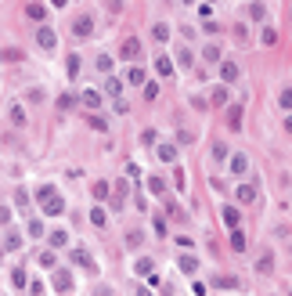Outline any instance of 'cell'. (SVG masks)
Segmentation results:
<instances>
[{"label": "cell", "instance_id": "obj_1", "mask_svg": "<svg viewBox=\"0 0 292 296\" xmlns=\"http://www.w3.org/2000/svg\"><path fill=\"white\" fill-rule=\"evenodd\" d=\"M36 202L43 206V213H47V217H58V213H65V199H61V195L54 192V184H43V188L36 192Z\"/></svg>", "mask_w": 292, "mask_h": 296}, {"label": "cell", "instance_id": "obj_2", "mask_svg": "<svg viewBox=\"0 0 292 296\" xmlns=\"http://www.w3.org/2000/svg\"><path fill=\"white\" fill-rule=\"evenodd\" d=\"M51 286H54V293H72V289H76V282H72V271H65V268H54V271H51Z\"/></svg>", "mask_w": 292, "mask_h": 296}, {"label": "cell", "instance_id": "obj_3", "mask_svg": "<svg viewBox=\"0 0 292 296\" xmlns=\"http://www.w3.org/2000/svg\"><path fill=\"white\" fill-rule=\"evenodd\" d=\"M227 170H231L235 177H245V174H249V155H245V152H231V155H227Z\"/></svg>", "mask_w": 292, "mask_h": 296}, {"label": "cell", "instance_id": "obj_4", "mask_svg": "<svg viewBox=\"0 0 292 296\" xmlns=\"http://www.w3.org/2000/svg\"><path fill=\"white\" fill-rule=\"evenodd\" d=\"M119 58L123 61H137V58H141V40L127 36V40H123V47H119Z\"/></svg>", "mask_w": 292, "mask_h": 296}, {"label": "cell", "instance_id": "obj_5", "mask_svg": "<svg viewBox=\"0 0 292 296\" xmlns=\"http://www.w3.org/2000/svg\"><path fill=\"white\" fill-rule=\"evenodd\" d=\"M36 43H40L43 51H54V47H58V33H54L51 25H40V29H36Z\"/></svg>", "mask_w": 292, "mask_h": 296}, {"label": "cell", "instance_id": "obj_6", "mask_svg": "<svg viewBox=\"0 0 292 296\" xmlns=\"http://www.w3.org/2000/svg\"><path fill=\"white\" fill-rule=\"evenodd\" d=\"M235 199L242 202V206H249V202H256V199H260V188L245 181V184H238V188H235Z\"/></svg>", "mask_w": 292, "mask_h": 296}, {"label": "cell", "instance_id": "obj_7", "mask_svg": "<svg viewBox=\"0 0 292 296\" xmlns=\"http://www.w3.org/2000/svg\"><path fill=\"white\" fill-rule=\"evenodd\" d=\"M94 33V18H90V14H80V18H72V36H90Z\"/></svg>", "mask_w": 292, "mask_h": 296}, {"label": "cell", "instance_id": "obj_8", "mask_svg": "<svg viewBox=\"0 0 292 296\" xmlns=\"http://www.w3.org/2000/svg\"><path fill=\"white\" fill-rule=\"evenodd\" d=\"M101 94L105 98H123V80H119V76H105V87H101Z\"/></svg>", "mask_w": 292, "mask_h": 296}, {"label": "cell", "instance_id": "obj_9", "mask_svg": "<svg viewBox=\"0 0 292 296\" xmlns=\"http://www.w3.org/2000/svg\"><path fill=\"white\" fill-rule=\"evenodd\" d=\"M80 105H83V108H90V112H98V108H101V90L87 87L83 94H80Z\"/></svg>", "mask_w": 292, "mask_h": 296}, {"label": "cell", "instance_id": "obj_10", "mask_svg": "<svg viewBox=\"0 0 292 296\" xmlns=\"http://www.w3.org/2000/svg\"><path fill=\"white\" fill-rule=\"evenodd\" d=\"M220 217H224V228H227V231L242 224V213H238V206H224V210H220Z\"/></svg>", "mask_w": 292, "mask_h": 296}, {"label": "cell", "instance_id": "obj_11", "mask_svg": "<svg viewBox=\"0 0 292 296\" xmlns=\"http://www.w3.org/2000/svg\"><path fill=\"white\" fill-rule=\"evenodd\" d=\"M238 76H242V69L235 65V61H220V80H224V83H235Z\"/></svg>", "mask_w": 292, "mask_h": 296}, {"label": "cell", "instance_id": "obj_12", "mask_svg": "<svg viewBox=\"0 0 292 296\" xmlns=\"http://www.w3.org/2000/svg\"><path fill=\"white\" fill-rule=\"evenodd\" d=\"M72 264H76V268H87V271H94V260H90V253H87V249H72Z\"/></svg>", "mask_w": 292, "mask_h": 296}, {"label": "cell", "instance_id": "obj_13", "mask_svg": "<svg viewBox=\"0 0 292 296\" xmlns=\"http://www.w3.org/2000/svg\"><path fill=\"white\" fill-rule=\"evenodd\" d=\"M90 195H94L98 202H109V195H112V184H109V181H94V188H90Z\"/></svg>", "mask_w": 292, "mask_h": 296}, {"label": "cell", "instance_id": "obj_14", "mask_svg": "<svg viewBox=\"0 0 292 296\" xmlns=\"http://www.w3.org/2000/svg\"><path fill=\"white\" fill-rule=\"evenodd\" d=\"M25 14H29L33 22H43V18H47V4H40V0H33V4L25 7Z\"/></svg>", "mask_w": 292, "mask_h": 296}, {"label": "cell", "instance_id": "obj_15", "mask_svg": "<svg viewBox=\"0 0 292 296\" xmlns=\"http://www.w3.org/2000/svg\"><path fill=\"white\" fill-rule=\"evenodd\" d=\"M80 69H83V58H80V54H69V58H65V72H69V80H76V76H80Z\"/></svg>", "mask_w": 292, "mask_h": 296}, {"label": "cell", "instance_id": "obj_16", "mask_svg": "<svg viewBox=\"0 0 292 296\" xmlns=\"http://www.w3.org/2000/svg\"><path fill=\"white\" fill-rule=\"evenodd\" d=\"M177 268H180L184 275H195V271H198V257H191V253H184V257L177 260Z\"/></svg>", "mask_w": 292, "mask_h": 296}, {"label": "cell", "instance_id": "obj_17", "mask_svg": "<svg viewBox=\"0 0 292 296\" xmlns=\"http://www.w3.org/2000/svg\"><path fill=\"white\" fill-rule=\"evenodd\" d=\"M155 72L162 76V80H166V76H173V58H166V54H159V58H155Z\"/></svg>", "mask_w": 292, "mask_h": 296}, {"label": "cell", "instance_id": "obj_18", "mask_svg": "<svg viewBox=\"0 0 292 296\" xmlns=\"http://www.w3.org/2000/svg\"><path fill=\"white\" fill-rule=\"evenodd\" d=\"M155 155L162 163H177V145H155Z\"/></svg>", "mask_w": 292, "mask_h": 296}, {"label": "cell", "instance_id": "obj_19", "mask_svg": "<svg viewBox=\"0 0 292 296\" xmlns=\"http://www.w3.org/2000/svg\"><path fill=\"white\" fill-rule=\"evenodd\" d=\"M47 246H51V249H65V246H69V235L58 228V231H51V235H47Z\"/></svg>", "mask_w": 292, "mask_h": 296}, {"label": "cell", "instance_id": "obj_20", "mask_svg": "<svg viewBox=\"0 0 292 296\" xmlns=\"http://www.w3.org/2000/svg\"><path fill=\"white\" fill-rule=\"evenodd\" d=\"M151 40H155V43H166V40H170V25H166V22H155V25H151Z\"/></svg>", "mask_w": 292, "mask_h": 296}, {"label": "cell", "instance_id": "obj_21", "mask_svg": "<svg viewBox=\"0 0 292 296\" xmlns=\"http://www.w3.org/2000/svg\"><path fill=\"white\" fill-rule=\"evenodd\" d=\"M227 127H231V130H242V105H231V108H227Z\"/></svg>", "mask_w": 292, "mask_h": 296}, {"label": "cell", "instance_id": "obj_22", "mask_svg": "<svg viewBox=\"0 0 292 296\" xmlns=\"http://www.w3.org/2000/svg\"><path fill=\"white\" fill-rule=\"evenodd\" d=\"M90 224H94V228H105V224H109V210H105V206H94V210H90Z\"/></svg>", "mask_w": 292, "mask_h": 296}, {"label": "cell", "instance_id": "obj_23", "mask_svg": "<svg viewBox=\"0 0 292 296\" xmlns=\"http://www.w3.org/2000/svg\"><path fill=\"white\" fill-rule=\"evenodd\" d=\"M145 80H148V76H145V69H141V65H130V72H127V83H134V87H145Z\"/></svg>", "mask_w": 292, "mask_h": 296}, {"label": "cell", "instance_id": "obj_24", "mask_svg": "<svg viewBox=\"0 0 292 296\" xmlns=\"http://www.w3.org/2000/svg\"><path fill=\"white\" fill-rule=\"evenodd\" d=\"M177 65H180V69H191V65H195L191 47H177Z\"/></svg>", "mask_w": 292, "mask_h": 296}, {"label": "cell", "instance_id": "obj_25", "mask_svg": "<svg viewBox=\"0 0 292 296\" xmlns=\"http://www.w3.org/2000/svg\"><path fill=\"white\" fill-rule=\"evenodd\" d=\"M256 271H260V275H274V257H271V253H260Z\"/></svg>", "mask_w": 292, "mask_h": 296}, {"label": "cell", "instance_id": "obj_26", "mask_svg": "<svg viewBox=\"0 0 292 296\" xmlns=\"http://www.w3.org/2000/svg\"><path fill=\"white\" fill-rule=\"evenodd\" d=\"M231 98H227V83H220V87H213V94H209V105H227Z\"/></svg>", "mask_w": 292, "mask_h": 296}, {"label": "cell", "instance_id": "obj_27", "mask_svg": "<svg viewBox=\"0 0 292 296\" xmlns=\"http://www.w3.org/2000/svg\"><path fill=\"white\" fill-rule=\"evenodd\" d=\"M87 127H90V130H101V134H105V130H109V119H105V116H98V112H90V116H87Z\"/></svg>", "mask_w": 292, "mask_h": 296}, {"label": "cell", "instance_id": "obj_28", "mask_svg": "<svg viewBox=\"0 0 292 296\" xmlns=\"http://www.w3.org/2000/svg\"><path fill=\"white\" fill-rule=\"evenodd\" d=\"M134 271H137V275H141V278H148L151 271H155V264H151V257H141V260H137V264H134Z\"/></svg>", "mask_w": 292, "mask_h": 296}, {"label": "cell", "instance_id": "obj_29", "mask_svg": "<svg viewBox=\"0 0 292 296\" xmlns=\"http://www.w3.org/2000/svg\"><path fill=\"white\" fill-rule=\"evenodd\" d=\"M94 65H98V72L112 76V65H116V61H112V54H98V58H94Z\"/></svg>", "mask_w": 292, "mask_h": 296}, {"label": "cell", "instance_id": "obj_30", "mask_svg": "<svg viewBox=\"0 0 292 296\" xmlns=\"http://www.w3.org/2000/svg\"><path fill=\"white\" fill-rule=\"evenodd\" d=\"M4 249H7V253L22 249V235H18V231H7V235H4Z\"/></svg>", "mask_w": 292, "mask_h": 296}, {"label": "cell", "instance_id": "obj_31", "mask_svg": "<svg viewBox=\"0 0 292 296\" xmlns=\"http://www.w3.org/2000/svg\"><path fill=\"white\" fill-rule=\"evenodd\" d=\"M260 40H264V47H274V43H278V29H274V25H264Z\"/></svg>", "mask_w": 292, "mask_h": 296}, {"label": "cell", "instance_id": "obj_32", "mask_svg": "<svg viewBox=\"0 0 292 296\" xmlns=\"http://www.w3.org/2000/svg\"><path fill=\"white\" fill-rule=\"evenodd\" d=\"M231 249H235V253H245V235H242V228H231Z\"/></svg>", "mask_w": 292, "mask_h": 296}, {"label": "cell", "instance_id": "obj_33", "mask_svg": "<svg viewBox=\"0 0 292 296\" xmlns=\"http://www.w3.org/2000/svg\"><path fill=\"white\" fill-rule=\"evenodd\" d=\"M11 286H14V289H29V278H25L22 268H14V271H11Z\"/></svg>", "mask_w": 292, "mask_h": 296}, {"label": "cell", "instance_id": "obj_34", "mask_svg": "<svg viewBox=\"0 0 292 296\" xmlns=\"http://www.w3.org/2000/svg\"><path fill=\"white\" fill-rule=\"evenodd\" d=\"M76 101H80V98H76V94H69V90H65V94H58V108H61V112L76 108Z\"/></svg>", "mask_w": 292, "mask_h": 296}, {"label": "cell", "instance_id": "obj_35", "mask_svg": "<svg viewBox=\"0 0 292 296\" xmlns=\"http://www.w3.org/2000/svg\"><path fill=\"white\" fill-rule=\"evenodd\" d=\"M202 58H206V61H224V54H220L217 43H206V47H202Z\"/></svg>", "mask_w": 292, "mask_h": 296}, {"label": "cell", "instance_id": "obj_36", "mask_svg": "<svg viewBox=\"0 0 292 296\" xmlns=\"http://www.w3.org/2000/svg\"><path fill=\"white\" fill-rule=\"evenodd\" d=\"M249 18H253V22H264V18H267V7L260 4V0H256V4H249Z\"/></svg>", "mask_w": 292, "mask_h": 296}, {"label": "cell", "instance_id": "obj_37", "mask_svg": "<svg viewBox=\"0 0 292 296\" xmlns=\"http://www.w3.org/2000/svg\"><path fill=\"white\" fill-rule=\"evenodd\" d=\"M148 192L151 195H166V181L162 177H148Z\"/></svg>", "mask_w": 292, "mask_h": 296}, {"label": "cell", "instance_id": "obj_38", "mask_svg": "<svg viewBox=\"0 0 292 296\" xmlns=\"http://www.w3.org/2000/svg\"><path fill=\"white\" fill-rule=\"evenodd\" d=\"M227 155H231V152H227V145H224V141L213 145V159H217V163H227Z\"/></svg>", "mask_w": 292, "mask_h": 296}, {"label": "cell", "instance_id": "obj_39", "mask_svg": "<svg viewBox=\"0 0 292 296\" xmlns=\"http://www.w3.org/2000/svg\"><path fill=\"white\" fill-rule=\"evenodd\" d=\"M0 61H22V51L18 47H4L0 51Z\"/></svg>", "mask_w": 292, "mask_h": 296}, {"label": "cell", "instance_id": "obj_40", "mask_svg": "<svg viewBox=\"0 0 292 296\" xmlns=\"http://www.w3.org/2000/svg\"><path fill=\"white\" fill-rule=\"evenodd\" d=\"M11 123H14V127H25V108H22V105L11 108Z\"/></svg>", "mask_w": 292, "mask_h": 296}, {"label": "cell", "instance_id": "obj_41", "mask_svg": "<svg viewBox=\"0 0 292 296\" xmlns=\"http://www.w3.org/2000/svg\"><path fill=\"white\" fill-rule=\"evenodd\" d=\"M145 98H148V101L159 98V83H155V80H145Z\"/></svg>", "mask_w": 292, "mask_h": 296}, {"label": "cell", "instance_id": "obj_42", "mask_svg": "<svg viewBox=\"0 0 292 296\" xmlns=\"http://www.w3.org/2000/svg\"><path fill=\"white\" fill-rule=\"evenodd\" d=\"M40 264H43V268H58V257H54V249H47V253H40Z\"/></svg>", "mask_w": 292, "mask_h": 296}, {"label": "cell", "instance_id": "obj_43", "mask_svg": "<svg viewBox=\"0 0 292 296\" xmlns=\"http://www.w3.org/2000/svg\"><path fill=\"white\" fill-rule=\"evenodd\" d=\"M14 206H18V210H29V192H25V188L14 192Z\"/></svg>", "mask_w": 292, "mask_h": 296}, {"label": "cell", "instance_id": "obj_44", "mask_svg": "<svg viewBox=\"0 0 292 296\" xmlns=\"http://www.w3.org/2000/svg\"><path fill=\"white\" fill-rule=\"evenodd\" d=\"M25 231H29L33 239H43V221H29V224H25Z\"/></svg>", "mask_w": 292, "mask_h": 296}, {"label": "cell", "instance_id": "obj_45", "mask_svg": "<svg viewBox=\"0 0 292 296\" xmlns=\"http://www.w3.org/2000/svg\"><path fill=\"white\" fill-rule=\"evenodd\" d=\"M278 101H282V108L285 112H292V87H285L282 94H278Z\"/></svg>", "mask_w": 292, "mask_h": 296}, {"label": "cell", "instance_id": "obj_46", "mask_svg": "<svg viewBox=\"0 0 292 296\" xmlns=\"http://www.w3.org/2000/svg\"><path fill=\"white\" fill-rule=\"evenodd\" d=\"M141 145H159V134L151 130V127H148V130H141Z\"/></svg>", "mask_w": 292, "mask_h": 296}, {"label": "cell", "instance_id": "obj_47", "mask_svg": "<svg viewBox=\"0 0 292 296\" xmlns=\"http://www.w3.org/2000/svg\"><path fill=\"white\" fill-rule=\"evenodd\" d=\"M217 286H220V289H238V278H227V275H220V278H217Z\"/></svg>", "mask_w": 292, "mask_h": 296}, {"label": "cell", "instance_id": "obj_48", "mask_svg": "<svg viewBox=\"0 0 292 296\" xmlns=\"http://www.w3.org/2000/svg\"><path fill=\"white\" fill-rule=\"evenodd\" d=\"M11 224V206H0V228Z\"/></svg>", "mask_w": 292, "mask_h": 296}, {"label": "cell", "instance_id": "obj_49", "mask_svg": "<svg viewBox=\"0 0 292 296\" xmlns=\"http://www.w3.org/2000/svg\"><path fill=\"white\" fill-rule=\"evenodd\" d=\"M25 98H29V101H33V105H40V101H43V90H40V87H33V90H29V94H25Z\"/></svg>", "mask_w": 292, "mask_h": 296}, {"label": "cell", "instance_id": "obj_50", "mask_svg": "<svg viewBox=\"0 0 292 296\" xmlns=\"http://www.w3.org/2000/svg\"><path fill=\"white\" fill-rule=\"evenodd\" d=\"M151 228H155V235H159V239L166 235V221H162V217H155V221H151Z\"/></svg>", "mask_w": 292, "mask_h": 296}, {"label": "cell", "instance_id": "obj_51", "mask_svg": "<svg viewBox=\"0 0 292 296\" xmlns=\"http://www.w3.org/2000/svg\"><path fill=\"white\" fill-rule=\"evenodd\" d=\"M127 246H141V231H127Z\"/></svg>", "mask_w": 292, "mask_h": 296}, {"label": "cell", "instance_id": "obj_52", "mask_svg": "<svg viewBox=\"0 0 292 296\" xmlns=\"http://www.w3.org/2000/svg\"><path fill=\"white\" fill-rule=\"evenodd\" d=\"M235 36H238V43H245V40H249V29H245V25H235Z\"/></svg>", "mask_w": 292, "mask_h": 296}, {"label": "cell", "instance_id": "obj_53", "mask_svg": "<svg viewBox=\"0 0 292 296\" xmlns=\"http://www.w3.org/2000/svg\"><path fill=\"white\" fill-rule=\"evenodd\" d=\"M127 177H134V181H137V177H141V166L130 163V166H127Z\"/></svg>", "mask_w": 292, "mask_h": 296}, {"label": "cell", "instance_id": "obj_54", "mask_svg": "<svg viewBox=\"0 0 292 296\" xmlns=\"http://www.w3.org/2000/svg\"><path fill=\"white\" fill-rule=\"evenodd\" d=\"M198 14H202V18L209 22V14H213V4H198Z\"/></svg>", "mask_w": 292, "mask_h": 296}, {"label": "cell", "instance_id": "obj_55", "mask_svg": "<svg viewBox=\"0 0 292 296\" xmlns=\"http://www.w3.org/2000/svg\"><path fill=\"white\" fill-rule=\"evenodd\" d=\"M47 4H51V7H58V11H61V7H65V4H69V0H47Z\"/></svg>", "mask_w": 292, "mask_h": 296}, {"label": "cell", "instance_id": "obj_56", "mask_svg": "<svg viewBox=\"0 0 292 296\" xmlns=\"http://www.w3.org/2000/svg\"><path fill=\"white\" fill-rule=\"evenodd\" d=\"M285 130H289V137H292V112L285 116Z\"/></svg>", "mask_w": 292, "mask_h": 296}, {"label": "cell", "instance_id": "obj_57", "mask_svg": "<svg viewBox=\"0 0 292 296\" xmlns=\"http://www.w3.org/2000/svg\"><path fill=\"white\" fill-rule=\"evenodd\" d=\"M134 296H151V293H148V289H137V293H134Z\"/></svg>", "mask_w": 292, "mask_h": 296}, {"label": "cell", "instance_id": "obj_58", "mask_svg": "<svg viewBox=\"0 0 292 296\" xmlns=\"http://www.w3.org/2000/svg\"><path fill=\"white\" fill-rule=\"evenodd\" d=\"M180 4H195V0H180Z\"/></svg>", "mask_w": 292, "mask_h": 296}, {"label": "cell", "instance_id": "obj_59", "mask_svg": "<svg viewBox=\"0 0 292 296\" xmlns=\"http://www.w3.org/2000/svg\"><path fill=\"white\" fill-rule=\"evenodd\" d=\"M289 22H292V7H289Z\"/></svg>", "mask_w": 292, "mask_h": 296}, {"label": "cell", "instance_id": "obj_60", "mask_svg": "<svg viewBox=\"0 0 292 296\" xmlns=\"http://www.w3.org/2000/svg\"><path fill=\"white\" fill-rule=\"evenodd\" d=\"M202 4H213V0H202Z\"/></svg>", "mask_w": 292, "mask_h": 296}, {"label": "cell", "instance_id": "obj_61", "mask_svg": "<svg viewBox=\"0 0 292 296\" xmlns=\"http://www.w3.org/2000/svg\"><path fill=\"white\" fill-rule=\"evenodd\" d=\"M289 296H292V289H289Z\"/></svg>", "mask_w": 292, "mask_h": 296}]
</instances>
